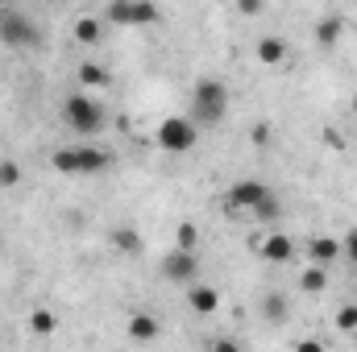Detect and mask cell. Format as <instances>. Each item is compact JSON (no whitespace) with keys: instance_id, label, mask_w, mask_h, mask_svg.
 Here are the masks:
<instances>
[{"instance_id":"6da1fadb","label":"cell","mask_w":357,"mask_h":352,"mask_svg":"<svg viewBox=\"0 0 357 352\" xmlns=\"http://www.w3.org/2000/svg\"><path fill=\"white\" fill-rule=\"evenodd\" d=\"M199 129H216L229 116V88L220 79H199L191 88V112H187Z\"/></svg>"},{"instance_id":"f546056e","label":"cell","mask_w":357,"mask_h":352,"mask_svg":"<svg viewBox=\"0 0 357 352\" xmlns=\"http://www.w3.org/2000/svg\"><path fill=\"white\" fill-rule=\"evenodd\" d=\"M349 108H354V116H357V91H354V99H349Z\"/></svg>"},{"instance_id":"2e32d148","label":"cell","mask_w":357,"mask_h":352,"mask_svg":"<svg viewBox=\"0 0 357 352\" xmlns=\"http://www.w3.org/2000/svg\"><path fill=\"white\" fill-rule=\"evenodd\" d=\"M129 336H133V340H154V336H158V319L146 315V311L133 315V319H129Z\"/></svg>"},{"instance_id":"d6986e66","label":"cell","mask_w":357,"mask_h":352,"mask_svg":"<svg viewBox=\"0 0 357 352\" xmlns=\"http://www.w3.org/2000/svg\"><path fill=\"white\" fill-rule=\"evenodd\" d=\"M79 88H108V71L96 63H79Z\"/></svg>"},{"instance_id":"d4e9b609","label":"cell","mask_w":357,"mask_h":352,"mask_svg":"<svg viewBox=\"0 0 357 352\" xmlns=\"http://www.w3.org/2000/svg\"><path fill=\"white\" fill-rule=\"evenodd\" d=\"M337 328L341 332H357V307H341L337 311Z\"/></svg>"},{"instance_id":"4fadbf2b","label":"cell","mask_w":357,"mask_h":352,"mask_svg":"<svg viewBox=\"0 0 357 352\" xmlns=\"http://www.w3.org/2000/svg\"><path fill=\"white\" fill-rule=\"evenodd\" d=\"M307 253H312V262H316V265H324V269H328V265L341 257V241H337V237H312Z\"/></svg>"},{"instance_id":"44dd1931","label":"cell","mask_w":357,"mask_h":352,"mask_svg":"<svg viewBox=\"0 0 357 352\" xmlns=\"http://www.w3.org/2000/svg\"><path fill=\"white\" fill-rule=\"evenodd\" d=\"M254 216H258V220H262V224H274V220H278V216H282V203H278V199H274V195H262V199H258V207H254Z\"/></svg>"},{"instance_id":"8fae6325","label":"cell","mask_w":357,"mask_h":352,"mask_svg":"<svg viewBox=\"0 0 357 352\" xmlns=\"http://www.w3.org/2000/svg\"><path fill=\"white\" fill-rule=\"evenodd\" d=\"M104 21H112L121 29H137V0H108Z\"/></svg>"},{"instance_id":"8992f818","label":"cell","mask_w":357,"mask_h":352,"mask_svg":"<svg viewBox=\"0 0 357 352\" xmlns=\"http://www.w3.org/2000/svg\"><path fill=\"white\" fill-rule=\"evenodd\" d=\"M158 273H162L167 282H175V286H191L195 273H199V257H195V249H178L175 245L171 253H162Z\"/></svg>"},{"instance_id":"7a4b0ae2","label":"cell","mask_w":357,"mask_h":352,"mask_svg":"<svg viewBox=\"0 0 357 352\" xmlns=\"http://www.w3.org/2000/svg\"><path fill=\"white\" fill-rule=\"evenodd\" d=\"M104 120H108L104 104H100L96 95H88V91H71V95L63 99V125H67L71 133L96 137V133L104 129Z\"/></svg>"},{"instance_id":"4316f807","label":"cell","mask_w":357,"mask_h":352,"mask_svg":"<svg viewBox=\"0 0 357 352\" xmlns=\"http://www.w3.org/2000/svg\"><path fill=\"white\" fill-rule=\"evenodd\" d=\"M237 8H241L245 17H254V13H262V0H237Z\"/></svg>"},{"instance_id":"83f0119b","label":"cell","mask_w":357,"mask_h":352,"mask_svg":"<svg viewBox=\"0 0 357 352\" xmlns=\"http://www.w3.org/2000/svg\"><path fill=\"white\" fill-rule=\"evenodd\" d=\"M212 349H216V352H233V349H237V340H212Z\"/></svg>"},{"instance_id":"277c9868","label":"cell","mask_w":357,"mask_h":352,"mask_svg":"<svg viewBox=\"0 0 357 352\" xmlns=\"http://www.w3.org/2000/svg\"><path fill=\"white\" fill-rule=\"evenodd\" d=\"M154 141H158L162 154H191L195 141H199V125H195L191 116H167V120L158 125Z\"/></svg>"},{"instance_id":"52a82bcc","label":"cell","mask_w":357,"mask_h":352,"mask_svg":"<svg viewBox=\"0 0 357 352\" xmlns=\"http://www.w3.org/2000/svg\"><path fill=\"white\" fill-rule=\"evenodd\" d=\"M270 186L262 182V178H237L233 186H229V203L233 207H241V211H254L258 207V199L266 195Z\"/></svg>"},{"instance_id":"603a6c76","label":"cell","mask_w":357,"mask_h":352,"mask_svg":"<svg viewBox=\"0 0 357 352\" xmlns=\"http://www.w3.org/2000/svg\"><path fill=\"white\" fill-rule=\"evenodd\" d=\"M178 249H195V237H199V232H195V224H191V220H178Z\"/></svg>"},{"instance_id":"ffe728a7","label":"cell","mask_w":357,"mask_h":352,"mask_svg":"<svg viewBox=\"0 0 357 352\" xmlns=\"http://www.w3.org/2000/svg\"><path fill=\"white\" fill-rule=\"evenodd\" d=\"M287 311H291V307H287L282 294H266V298H262V315H266V323H282Z\"/></svg>"},{"instance_id":"9a60e30c","label":"cell","mask_w":357,"mask_h":352,"mask_svg":"<svg viewBox=\"0 0 357 352\" xmlns=\"http://www.w3.org/2000/svg\"><path fill=\"white\" fill-rule=\"evenodd\" d=\"M71 33H75L79 46H96L100 33H104V17H79V21L71 25Z\"/></svg>"},{"instance_id":"ba28073f","label":"cell","mask_w":357,"mask_h":352,"mask_svg":"<svg viewBox=\"0 0 357 352\" xmlns=\"http://www.w3.org/2000/svg\"><path fill=\"white\" fill-rule=\"evenodd\" d=\"M258 249H262V262H270V265H287L295 257V241L287 232H270Z\"/></svg>"},{"instance_id":"e0dca14e","label":"cell","mask_w":357,"mask_h":352,"mask_svg":"<svg viewBox=\"0 0 357 352\" xmlns=\"http://www.w3.org/2000/svg\"><path fill=\"white\" fill-rule=\"evenodd\" d=\"M299 286H303V290H307V294H320V290H324V286H328V273H324V265H307V269H303V273H299Z\"/></svg>"},{"instance_id":"5b68a950","label":"cell","mask_w":357,"mask_h":352,"mask_svg":"<svg viewBox=\"0 0 357 352\" xmlns=\"http://www.w3.org/2000/svg\"><path fill=\"white\" fill-rule=\"evenodd\" d=\"M0 42L8 50H33V46H42V29L25 13L8 8V13H0Z\"/></svg>"},{"instance_id":"9c48e42d","label":"cell","mask_w":357,"mask_h":352,"mask_svg":"<svg viewBox=\"0 0 357 352\" xmlns=\"http://www.w3.org/2000/svg\"><path fill=\"white\" fill-rule=\"evenodd\" d=\"M187 307L195 311V315H216L220 311V290L216 286H187Z\"/></svg>"},{"instance_id":"5bb4252c","label":"cell","mask_w":357,"mask_h":352,"mask_svg":"<svg viewBox=\"0 0 357 352\" xmlns=\"http://www.w3.org/2000/svg\"><path fill=\"white\" fill-rule=\"evenodd\" d=\"M254 54H258V63H262V67H278V63L287 58V42L270 33V38H262V42L254 46Z\"/></svg>"},{"instance_id":"f1b7e54d","label":"cell","mask_w":357,"mask_h":352,"mask_svg":"<svg viewBox=\"0 0 357 352\" xmlns=\"http://www.w3.org/2000/svg\"><path fill=\"white\" fill-rule=\"evenodd\" d=\"M320 349H324L320 340H299V352H320Z\"/></svg>"},{"instance_id":"7c38bea8","label":"cell","mask_w":357,"mask_h":352,"mask_svg":"<svg viewBox=\"0 0 357 352\" xmlns=\"http://www.w3.org/2000/svg\"><path fill=\"white\" fill-rule=\"evenodd\" d=\"M341 38H345V21H341L337 13H328V17H320V21H316V42H320L324 50H333Z\"/></svg>"},{"instance_id":"cb8c5ba5","label":"cell","mask_w":357,"mask_h":352,"mask_svg":"<svg viewBox=\"0 0 357 352\" xmlns=\"http://www.w3.org/2000/svg\"><path fill=\"white\" fill-rule=\"evenodd\" d=\"M158 21V4L154 0H137V25H154Z\"/></svg>"},{"instance_id":"3957f363","label":"cell","mask_w":357,"mask_h":352,"mask_svg":"<svg viewBox=\"0 0 357 352\" xmlns=\"http://www.w3.org/2000/svg\"><path fill=\"white\" fill-rule=\"evenodd\" d=\"M112 166V154L108 150H100V145H63V150H54V170L59 175H104Z\"/></svg>"},{"instance_id":"484cf974","label":"cell","mask_w":357,"mask_h":352,"mask_svg":"<svg viewBox=\"0 0 357 352\" xmlns=\"http://www.w3.org/2000/svg\"><path fill=\"white\" fill-rule=\"evenodd\" d=\"M341 257H345L349 265H357V228L345 237V241H341Z\"/></svg>"},{"instance_id":"7402d4cb","label":"cell","mask_w":357,"mask_h":352,"mask_svg":"<svg viewBox=\"0 0 357 352\" xmlns=\"http://www.w3.org/2000/svg\"><path fill=\"white\" fill-rule=\"evenodd\" d=\"M13 186H21V166L13 158H4L0 162V191H13Z\"/></svg>"},{"instance_id":"30bf717a","label":"cell","mask_w":357,"mask_h":352,"mask_svg":"<svg viewBox=\"0 0 357 352\" xmlns=\"http://www.w3.org/2000/svg\"><path fill=\"white\" fill-rule=\"evenodd\" d=\"M108 241H112V249H116V253H125V257H142V249H146V241H142L129 224L112 228V232H108Z\"/></svg>"},{"instance_id":"ac0fdd59","label":"cell","mask_w":357,"mask_h":352,"mask_svg":"<svg viewBox=\"0 0 357 352\" xmlns=\"http://www.w3.org/2000/svg\"><path fill=\"white\" fill-rule=\"evenodd\" d=\"M59 328V319H54V311H46V307H38L33 315H29V332L33 336H50Z\"/></svg>"}]
</instances>
